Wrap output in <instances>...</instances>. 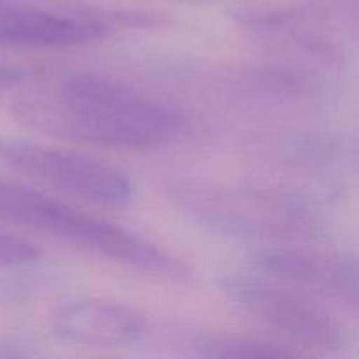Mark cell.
I'll return each instance as SVG.
<instances>
[{"instance_id": "obj_11", "label": "cell", "mask_w": 359, "mask_h": 359, "mask_svg": "<svg viewBox=\"0 0 359 359\" xmlns=\"http://www.w3.org/2000/svg\"><path fill=\"white\" fill-rule=\"evenodd\" d=\"M42 256L39 245L16 237V235L0 231V269L7 266H21L35 263Z\"/></svg>"}, {"instance_id": "obj_7", "label": "cell", "mask_w": 359, "mask_h": 359, "mask_svg": "<svg viewBox=\"0 0 359 359\" xmlns=\"http://www.w3.org/2000/svg\"><path fill=\"white\" fill-rule=\"evenodd\" d=\"M109 27L88 16H65L0 0V46L65 49L102 41Z\"/></svg>"}, {"instance_id": "obj_2", "label": "cell", "mask_w": 359, "mask_h": 359, "mask_svg": "<svg viewBox=\"0 0 359 359\" xmlns=\"http://www.w3.org/2000/svg\"><path fill=\"white\" fill-rule=\"evenodd\" d=\"M170 200L196 223L214 231L258 241L318 237L321 219L307 200L280 189L175 181Z\"/></svg>"}, {"instance_id": "obj_10", "label": "cell", "mask_w": 359, "mask_h": 359, "mask_svg": "<svg viewBox=\"0 0 359 359\" xmlns=\"http://www.w3.org/2000/svg\"><path fill=\"white\" fill-rule=\"evenodd\" d=\"M196 353L205 358H244V359H265V358H291L300 356V351L290 346L270 340L251 339V337L235 335H207L195 342Z\"/></svg>"}, {"instance_id": "obj_13", "label": "cell", "mask_w": 359, "mask_h": 359, "mask_svg": "<svg viewBox=\"0 0 359 359\" xmlns=\"http://www.w3.org/2000/svg\"><path fill=\"white\" fill-rule=\"evenodd\" d=\"M23 356L20 349H16L14 346H9V344H0V358H18Z\"/></svg>"}, {"instance_id": "obj_1", "label": "cell", "mask_w": 359, "mask_h": 359, "mask_svg": "<svg viewBox=\"0 0 359 359\" xmlns=\"http://www.w3.org/2000/svg\"><path fill=\"white\" fill-rule=\"evenodd\" d=\"M13 112L39 132L133 149L168 144L184 126L172 105L97 74H72L49 97L16 100Z\"/></svg>"}, {"instance_id": "obj_3", "label": "cell", "mask_w": 359, "mask_h": 359, "mask_svg": "<svg viewBox=\"0 0 359 359\" xmlns=\"http://www.w3.org/2000/svg\"><path fill=\"white\" fill-rule=\"evenodd\" d=\"M0 219L46 231L132 269L144 266L153 255L151 242L140 235L16 182L0 181Z\"/></svg>"}, {"instance_id": "obj_5", "label": "cell", "mask_w": 359, "mask_h": 359, "mask_svg": "<svg viewBox=\"0 0 359 359\" xmlns=\"http://www.w3.org/2000/svg\"><path fill=\"white\" fill-rule=\"evenodd\" d=\"M224 291L245 314L297 347L337 353L346 346L339 323L297 293L252 277H231L224 283Z\"/></svg>"}, {"instance_id": "obj_12", "label": "cell", "mask_w": 359, "mask_h": 359, "mask_svg": "<svg viewBox=\"0 0 359 359\" xmlns=\"http://www.w3.org/2000/svg\"><path fill=\"white\" fill-rule=\"evenodd\" d=\"M28 79V70L0 63V93L21 86Z\"/></svg>"}, {"instance_id": "obj_4", "label": "cell", "mask_w": 359, "mask_h": 359, "mask_svg": "<svg viewBox=\"0 0 359 359\" xmlns=\"http://www.w3.org/2000/svg\"><path fill=\"white\" fill-rule=\"evenodd\" d=\"M0 160L18 174L95 202L125 205L132 198L133 188L126 174L86 154L28 140L0 139Z\"/></svg>"}, {"instance_id": "obj_6", "label": "cell", "mask_w": 359, "mask_h": 359, "mask_svg": "<svg viewBox=\"0 0 359 359\" xmlns=\"http://www.w3.org/2000/svg\"><path fill=\"white\" fill-rule=\"evenodd\" d=\"M56 337L88 347H128L149 330L147 318L130 305L102 298H74L53 311Z\"/></svg>"}, {"instance_id": "obj_9", "label": "cell", "mask_w": 359, "mask_h": 359, "mask_svg": "<svg viewBox=\"0 0 359 359\" xmlns=\"http://www.w3.org/2000/svg\"><path fill=\"white\" fill-rule=\"evenodd\" d=\"M244 27L286 41L321 62H339L340 49L328 34L321 14L311 7L248 6L235 14Z\"/></svg>"}, {"instance_id": "obj_8", "label": "cell", "mask_w": 359, "mask_h": 359, "mask_svg": "<svg viewBox=\"0 0 359 359\" xmlns=\"http://www.w3.org/2000/svg\"><path fill=\"white\" fill-rule=\"evenodd\" d=\"M256 263L266 273L333 298L359 297V259L339 252L297 248L265 249Z\"/></svg>"}]
</instances>
